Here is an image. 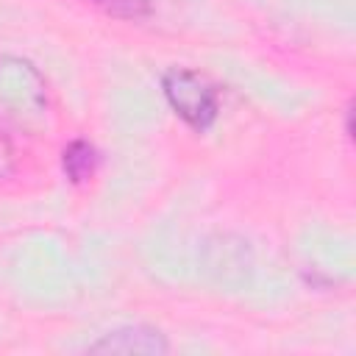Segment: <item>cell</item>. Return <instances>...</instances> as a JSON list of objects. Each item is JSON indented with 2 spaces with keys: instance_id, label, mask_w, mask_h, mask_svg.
<instances>
[{
  "instance_id": "cell-4",
  "label": "cell",
  "mask_w": 356,
  "mask_h": 356,
  "mask_svg": "<svg viewBox=\"0 0 356 356\" xmlns=\"http://www.w3.org/2000/svg\"><path fill=\"white\" fill-rule=\"evenodd\" d=\"M92 3L103 6L108 14H117V17H142L147 11L145 0H92Z\"/></svg>"
},
{
  "instance_id": "cell-3",
  "label": "cell",
  "mask_w": 356,
  "mask_h": 356,
  "mask_svg": "<svg viewBox=\"0 0 356 356\" xmlns=\"http://www.w3.org/2000/svg\"><path fill=\"white\" fill-rule=\"evenodd\" d=\"M61 164H64L67 178H70L72 184H81V181H86V178L95 172V164H97L95 147H92L89 142H83V139H75V142H70V145L64 147Z\"/></svg>"
},
{
  "instance_id": "cell-2",
  "label": "cell",
  "mask_w": 356,
  "mask_h": 356,
  "mask_svg": "<svg viewBox=\"0 0 356 356\" xmlns=\"http://www.w3.org/2000/svg\"><path fill=\"white\" fill-rule=\"evenodd\" d=\"M89 348L92 350H120V353H164L167 342L153 328L131 325V328H117V331L106 334L103 339L92 342Z\"/></svg>"
},
{
  "instance_id": "cell-1",
  "label": "cell",
  "mask_w": 356,
  "mask_h": 356,
  "mask_svg": "<svg viewBox=\"0 0 356 356\" xmlns=\"http://www.w3.org/2000/svg\"><path fill=\"white\" fill-rule=\"evenodd\" d=\"M161 92L170 108L195 131H206L220 111L217 89L200 72L186 70V67L167 70L161 75Z\"/></svg>"
}]
</instances>
